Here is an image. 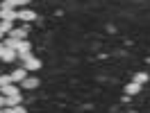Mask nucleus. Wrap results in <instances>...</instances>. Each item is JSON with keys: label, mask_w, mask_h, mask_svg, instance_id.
<instances>
[{"label": "nucleus", "mask_w": 150, "mask_h": 113, "mask_svg": "<svg viewBox=\"0 0 150 113\" xmlns=\"http://www.w3.org/2000/svg\"><path fill=\"white\" fill-rule=\"evenodd\" d=\"M18 59L23 61V68H25L28 73H34V70H41V59H37V57H32V52H28V54H18Z\"/></svg>", "instance_id": "f257e3e1"}, {"label": "nucleus", "mask_w": 150, "mask_h": 113, "mask_svg": "<svg viewBox=\"0 0 150 113\" xmlns=\"http://www.w3.org/2000/svg\"><path fill=\"white\" fill-rule=\"evenodd\" d=\"M28 2H32V0H2L0 9H16V7H23Z\"/></svg>", "instance_id": "f03ea898"}, {"label": "nucleus", "mask_w": 150, "mask_h": 113, "mask_svg": "<svg viewBox=\"0 0 150 113\" xmlns=\"http://www.w3.org/2000/svg\"><path fill=\"white\" fill-rule=\"evenodd\" d=\"M28 32H30L28 25H25V27H21V29H11V32H9V38H16V41H25Z\"/></svg>", "instance_id": "7ed1b4c3"}, {"label": "nucleus", "mask_w": 150, "mask_h": 113, "mask_svg": "<svg viewBox=\"0 0 150 113\" xmlns=\"http://www.w3.org/2000/svg\"><path fill=\"white\" fill-rule=\"evenodd\" d=\"M18 9H0V20H16Z\"/></svg>", "instance_id": "20e7f679"}, {"label": "nucleus", "mask_w": 150, "mask_h": 113, "mask_svg": "<svg viewBox=\"0 0 150 113\" xmlns=\"http://www.w3.org/2000/svg\"><path fill=\"white\" fill-rule=\"evenodd\" d=\"M0 59H2L5 63H9V61H14V59H18V54H16V50L5 47V50H2V54H0Z\"/></svg>", "instance_id": "39448f33"}, {"label": "nucleus", "mask_w": 150, "mask_h": 113, "mask_svg": "<svg viewBox=\"0 0 150 113\" xmlns=\"http://www.w3.org/2000/svg\"><path fill=\"white\" fill-rule=\"evenodd\" d=\"M9 77H11V82H14V84H21V82L28 77V70H25V68H18V70H14Z\"/></svg>", "instance_id": "423d86ee"}, {"label": "nucleus", "mask_w": 150, "mask_h": 113, "mask_svg": "<svg viewBox=\"0 0 150 113\" xmlns=\"http://www.w3.org/2000/svg\"><path fill=\"white\" fill-rule=\"evenodd\" d=\"M0 93L5 95V97H11V95H18L21 91L16 88V84H7V86H2V88H0Z\"/></svg>", "instance_id": "0eeeda50"}, {"label": "nucleus", "mask_w": 150, "mask_h": 113, "mask_svg": "<svg viewBox=\"0 0 150 113\" xmlns=\"http://www.w3.org/2000/svg\"><path fill=\"white\" fill-rule=\"evenodd\" d=\"M37 18V14L32 9H18V18L16 20H34Z\"/></svg>", "instance_id": "6e6552de"}, {"label": "nucleus", "mask_w": 150, "mask_h": 113, "mask_svg": "<svg viewBox=\"0 0 150 113\" xmlns=\"http://www.w3.org/2000/svg\"><path fill=\"white\" fill-rule=\"evenodd\" d=\"M21 86H23V88H37L39 79H37V77H25V79L21 82Z\"/></svg>", "instance_id": "1a4fd4ad"}, {"label": "nucleus", "mask_w": 150, "mask_h": 113, "mask_svg": "<svg viewBox=\"0 0 150 113\" xmlns=\"http://www.w3.org/2000/svg\"><path fill=\"white\" fill-rule=\"evenodd\" d=\"M21 104V93L11 95V97H5V106H18Z\"/></svg>", "instance_id": "9d476101"}, {"label": "nucleus", "mask_w": 150, "mask_h": 113, "mask_svg": "<svg viewBox=\"0 0 150 113\" xmlns=\"http://www.w3.org/2000/svg\"><path fill=\"white\" fill-rule=\"evenodd\" d=\"M139 91H141V84H137V82H132V84L125 86V93H127V95H137Z\"/></svg>", "instance_id": "9b49d317"}, {"label": "nucleus", "mask_w": 150, "mask_h": 113, "mask_svg": "<svg viewBox=\"0 0 150 113\" xmlns=\"http://www.w3.org/2000/svg\"><path fill=\"white\" fill-rule=\"evenodd\" d=\"M11 29H14V23H11V20H0V32H2V34H9Z\"/></svg>", "instance_id": "f8f14e48"}, {"label": "nucleus", "mask_w": 150, "mask_h": 113, "mask_svg": "<svg viewBox=\"0 0 150 113\" xmlns=\"http://www.w3.org/2000/svg\"><path fill=\"white\" fill-rule=\"evenodd\" d=\"M28 52H30V43L28 41H21L16 45V54H28Z\"/></svg>", "instance_id": "ddd939ff"}, {"label": "nucleus", "mask_w": 150, "mask_h": 113, "mask_svg": "<svg viewBox=\"0 0 150 113\" xmlns=\"http://www.w3.org/2000/svg\"><path fill=\"white\" fill-rule=\"evenodd\" d=\"M132 82H137V84H141V86H143V84H146V82H148V73H137Z\"/></svg>", "instance_id": "4468645a"}, {"label": "nucleus", "mask_w": 150, "mask_h": 113, "mask_svg": "<svg viewBox=\"0 0 150 113\" xmlns=\"http://www.w3.org/2000/svg\"><path fill=\"white\" fill-rule=\"evenodd\" d=\"M7 84H14V82H11V77L9 75H0V88H2V86H7Z\"/></svg>", "instance_id": "2eb2a0df"}, {"label": "nucleus", "mask_w": 150, "mask_h": 113, "mask_svg": "<svg viewBox=\"0 0 150 113\" xmlns=\"http://www.w3.org/2000/svg\"><path fill=\"white\" fill-rule=\"evenodd\" d=\"M0 109H5V95H0Z\"/></svg>", "instance_id": "dca6fc26"}, {"label": "nucleus", "mask_w": 150, "mask_h": 113, "mask_svg": "<svg viewBox=\"0 0 150 113\" xmlns=\"http://www.w3.org/2000/svg\"><path fill=\"white\" fill-rule=\"evenodd\" d=\"M18 113H28V111H25V109H23V106H18Z\"/></svg>", "instance_id": "f3484780"}, {"label": "nucleus", "mask_w": 150, "mask_h": 113, "mask_svg": "<svg viewBox=\"0 0 150 113\" xmlns=\"http://www.w3.org/2000/svg\"><path fill=\"white\" fill-rule=\"evenodd\" d=\"M2 36H5V34H2V32H0V38H2Z\"/></svg>", "instance_id": "a211bd4d"}]
</instances>
